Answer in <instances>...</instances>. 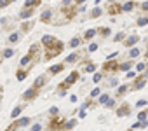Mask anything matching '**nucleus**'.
Instances as JSON below:
<instances>
[{
  "instance_id": "1",
  "label": "nucleus",
  "mask_w": 148,
  "mask_h": 131,
  "mask_svg": "<svg viewBox=\"0 0 148 131\" xmlns=\"http://www.w3.org/2000/svg\"><path fill=\"white\" fill-rule=\"evenodd\" d=\"M65 49V44L63 42H56L52 47H49L47 49V54H45V60H52L54 56H58V54H61V51Z\"/></svg>"
},
{
  "instance_id": "2",
  "label": "nucleus",
  "mask_w": 148,
  "mask_h": 131,
  "mask_svg": "<svg viewBox=\"0 0 148 131\" xmlns=\"http://www.w3.org/2000/svg\"><path fill=\"white\" fill-rule=\"evenodd\" d=\"M30 117H21V119H18V121H14L12 124H9L7 128H5V131H16L18 128H23V126H28L30 124Z\"/></svg>"
},
{
  "instance_id": "3",
  "label": "nucleus",
  "mask_w": 148,
  "mask_h": 131,
  "mask_svg": "<svg viewBox=\"0 0 148 131\" xmlns=\"http://www.w3.org/2000/svg\"><path fill=\"white\" fill-rule=\"evenodd\" d=\"M37 49H38L37 44H33V46L30 47V53H28V54H26V56L21 60V66H26L30 61H32V60H33V58H35V56H37Z\"/></svg>"
},
{
  "instance_id": "4",
  "label": "nucleus",
  "mask_w": 148,
  "mask_h": 131,
  "mask_svg": "<svg viewBox=\"0 0 148 131\" xmlns=\"http://www.w3.org/2000/svg\"><path fill=\"white\" fill-rule=\"evenodd\" d=\"M61 128H65V119L52 117L51 122H49V131H56V129H61Z\"/></svg>"
},
{
  "instance_id": "5",
  "label": "nucleus",
  "mask_w": 148,
  "mask_h": 131,
  "mask_svg": "<svg viewBox=\"0 0 148 131\" xmlns=\"http://www.w3.org/2000/svg\"><path fill=\"white\" fill-rule=\"evenodd\" d=\"M129 114H131V107L127 103H124V105H120V108H117V115L118 117H125Z\"/></svg>"
},
{
  "instance_id": "6",
  "label": "nucleus",
  "mask_w": 148,
  "mask_h": 131,
  "mask_svg": "<svg viewBox=\"0 0 148 131\" xmlns=\"http://www.w3.org/2000/svg\"><path fill=\"white\" fill-rule=\"evenodd\" d=\"M118 65H120V63L110 60V61H106V63L103 65V70H105V72H115V70H118Z\"/></svg>"
},
{
  "instance_id": "7",
  "label": "nucleus",
  "mask_w": 148,
  "mask_h": 131,
  "mask_svg": "<svg viewBox=\"0 0 148 131\" xmlns=\"http://www.w3.org/2000/svg\"><path fill=\"white\" fill-rule=\"evenodd\" d=\"M56 42H58V40H56L54 37H51V35H45V37L42 38V44H44V46H45L47 49H49V47H52V46H54Z\"/></svg>"
},
{
  "instance_id": "8",
  "label": "nucleus",
  "mask_w": 148,
  "mask_h": 131,
  "mask_svg": "<svg viewBox=\"0 0 148 131\" xmlns=\"http://www.w3.org/2000/svg\"><path fill=\"white\" fill-rule=\"evenodd\" d=\"M145 84H146V75H141V77H138V80H134L132 89H141Z\"/></svg>"
},
{
  "instance_id": "9",
  "label": "nucleus",
  "mask_w": 148,
  "mask_h": 131,
  "mask_svg": "<svg viewBox=\"0 0 148 131\" xmlns=\"http://www.w3.org/2000/svg\"><path fill=\"white\" fill-rule=\"evenodd\" d=\"M35 96H37V89H35V88H32V89L25 91V95H23V98H25V100H33Z\"/></svg>"
},
{
  "instance_id": "10",
  "label": "nucleus",
  "mask_w": 148,
  "mask_h": 131,
  "mask_svg": "<svg viewBox=\"0 0 148 131\" xmlns=\"http://www.w3.org/2000/svg\"><path fill=\"white\" fill-rule=\"evenodd\" d=\"M51 16H52V11L47 9V11H44V14L40 16V21H42V23H49V21H51Z\"/></svg>"
},
{
  "instance_id": "11",
  "label": "nucleus",
  "mask_w": 148,
  "mask_h": 131,
  "mask_svg": "<svg viewBox=\"0 0 148 131\" xmlns=\"http://www.w3.org/2000/svg\"><path fill=\"white\" fill-rule=\"evenodd\" d=\"M78 75H80V73H78V72L75 70V72H72V73H70V77H68V80H65V82H66L68 86H72L73 82H77V79H78Z\"/></svg>"
},
{
  "instance_id": "12",
  "label": "nucleus",
  "mask_w": 148,
  "mask_h": 131,
  "mask_svg": "<svg viewBox=\"0 0 148 131\" xmlns=\"http://www.w3.org/2000/svg\"><path fill=\"white\" fill-rule=\"evenodd\" d=\"M139 40V37H136V35H132V37H129V38H125L124 40V46H127V47H131V46H134L136 42Z\"/></svg>"
},
{
  "instance_id": "13",
  "label": "nucleus",
  "mask_w": 148,
  "mask_h": 131,
  "mask_svg": "<svg viewBox=\"0 0 148 131\" xmlns=\"http://www.w3.org/2000/svg\"><path fill=\"white\" fill-rule=\"evenodd\" d=\"M108 11H110V14H120V12H122V5H118V4H113V5H111Z\"/></svg>"
},
{
  "instance_id": "14",
  "label": "nucleus",
  "mask_w": 148,
  "mask_h": 131,
  "mask_svg": "<svg viewBox=\"0 0 148 131\" xmlns=\"http://www.w3.org/2000/svg\"><path fill=\"white\" fill-rule=\"evenodd\" d=\"M33 14V9L32 7H25V11H21V18H30Z\"/></svg>"
},
{
  "instance_id": "15",
  "label": "nucleus",
  "mask_w": 148,
  "mask_h": 131,
  "mask_svg": "<svg viewBox=\"0 0 148 131\" xmlns=\"http://www.w3.org/2000/svg\"><path fill=\"white\" fill-rule=\"evenodd\" d=\"M132 65H134L132 61H129V63H122V65H118V70H122V72H129Z\"/></svg>"
},
{
  "instance_id": "16",
  "label": "nucleus",
  "mask_w": 148,
  "mask_h": 131,
  "mask_svg": "<svg viewBox=\"0 0 148 131\" xmlns=\"http://www.w3.org/2000/svg\"><path fill=\"white\" fill-rule=\"evenodd\" d=\"M40 2L42 0H26L25 2V7H37V5H40Z\"/></svg>"
},
{
  "instance_id": "17",
  "label": "nucleus",
  "mask_w": 148,
  "mask_h": 131,
  "mask_svg": "<svg viewBox=\"0 0 148 131\" xmlns=\"http://www.w3.org/2000/svg\"><path fill=\"white\" fill-rule=\"evenodd\" d=\"M65 68V65H56V66H51L49 68V73H59L61 70Z\"/></svg>"
},
{
  "instance_id": "18",
  "label": "nucleus",
  "mask_w": 148,
  "mask_h": 131,
  "mask_svg": "<svg viewBox=\"0 0 148 131\" xmlns=\"http://www.w3.org/2000/svg\"><path fill=\"white\" fill-rule=\"evenodd\" d=\"M44 84H45V77H38L37 80H35V84H33V88H35V89H38V88H42Z\"/></svg>"
},
{
  "instance_id": "19",
  "label": "nucleus",
  "mask_w": 148,
  "mask_h": 131,
  "mask_svg": "<svg viewBox=\"0 0 148 131\" xmlns=\"http://www.w3.org/2000/svg\"><path fill=\"white\" fill-rule=\"evenodd\" d=\"M26 75H28V72H25V70H18L16 79H18V80H25V79H26Z\"/></svg>"
},
{
  "instance_id": "20",
  "label": "nucleus",
  "mask_w": 148,
  "mask_h": 131,
  "mask_svg": "<svg viewBox=\"0 0 148 131\" xmlns=\"http://www.w3.org/2000/svg\"><path fill=\"white\" fill-rule=\"evenodd\" d=\"M94 35H96V30H87V32L84 33V38H85V40H91Z\"/></svg>"
},
{
  "instance_id": "21",
  "label": "nucleus",
  "mask_w": 148,
  "mask_h": 131,
  "mask_svg": "<svg viewBox=\"0 0 148 131\" xmlns=\"http://www.w3.org/2000/svg\"><path fill=\"white\" fill-rule=\"evenodd\" d=\"M127 89H129V88L124 84V86H120V88L117 89V95H118V96H122V95H125V93H127Z\"/></svg>"
},
{
  "instance_id": "22",
  "label": "nucleus",
  "mask_w": 148,
  "mask_h": 131,
  "mask_svg": "<svg viewBox=\"0 0 148 131\" xmlns=\"http://www.w3.org/2000/svg\"><path fill=\"white\" fill-rule=\"evenodd\" d=\"M75 12H77V11H75L73 7H70V11H68V9H65V14L68 16V19H72V18H73V16H75Z\"/></svg>"
},
{
  "instance_id": "23",
  "label": "nucleus",
  "mask_w": 148,
  "mask_h": 131,
  "mask_svg": "<svg viewBox=\"0 0 148 131\" xmlns=\"http://www.w3.org/2000/svg\"><path fill=\"white\" fill-rule=\"evenodd\" d=\"M132 9H134V4L132 2H127V4L122 5V11H132Z\"/></svg>"
},
{
  "instance_id": "24",
  "label": "nucleus",
  "mask_w": 148,
  "mask_h": 131,
  "mask_svg": "<svg viewBox=\"0 0 148 131\" xmlns=\"http://www.w3.org/2000/svg\"><path fill=\"white\" fill-rule=\"evenodd\" d=\"M21 110H23V107H16V108L12 110V114H11V117H18V115L21 114Z\"/></svg>"
},
{
  "instance_id": "25",
  "label": "nucleus",
  "mask_w": 148,
  "mask_h": 131,
  "mask_svg": "<svg viewBox=\"0 0 148 131\" xmlns=\"http://www.w3.org/2000/svg\"><path fill=\"white\" fill-rule=\"evenodd\" d=\"M77 60H78V56L73 53V54H70V56L66 58V63H73V61H77Z\"/></svg>"
},
{
  "instance_id": "26",
  "label": "nucleus",
  "mask_w": 148,
  "mask_h": 131,
  "mask_svg": "<svg viewBox=\"0 0 148 131\" xmlns=\"http://www.w3.org/2000/svg\"><path fill=\"white\" fill-rule=\"evenodd\" d=\"M129 54H131V58H136V56H139V49H138V47H132Z\"/></svg>"
},
{
  "instance_id": "27",
  "label": "nucleus",
  "mask_w": 148,
  "mask_h": 131,
  "mask_svg": "<svg viewBox=\"0 0 148 131\" xmlns=\"http://www.w3.org/2000/svg\"><path fill=\"white\" fill-rule=\"evenodd\" d=\"M11 56H14V51L12 49H5L4 51V58H11Z\"/></svg>"
},
{
  "instance_id": "28",
  "label": "nucleus",
  "mask_w": 148,
  "mask_h": 131,
  "mask_svg": "<svg viewBox=\"0 0 148 131\" xmlns=\"http://www.w3.org/2000/svg\"><path fill=\"white\" fill-rule=\"evenodd\" d=\"M96 33H101V35H110V28H99V30H96Z\"/></svg>"
},
{
  "instance_id": "29",
  "label": "nucleus",
  "mask_w": 148,
  "mask_h": 131,
  "mask_svg": "<svg viewBox=\"0 0 148 131\" xmlns=\"http://www.w3.org/2000/svg\"><path fill=\"white\" fill-rule=\"evenodd\" d=\"M75 124H77V121H70V122H65V128L72 129V128H75Z\"/></svg>"
},
{
  "instance_id": "30",
  "label": "nucleus",
  "mask_w": 148,
  "mask_h": 131,
  "mask_svg": "<svg viewBox=\"0 0 148 131\" xmlns=\"http://www.w3.org/2000/svg\"><path fill=\"white\" fill-rule=\"evenodd\" d=\"M138 25H139V26H145V25H148V18H141V19H138Z\"/></svg>"
},
{
  "instance_id": "31",
  "label": "nucleus",
  "mask_w": 148,
  "mask_h": 131,
  "mask_svg": "<svg viewBox=\"0 0 148 131\" xmlns=\"http://www.w3.org/2000/svg\"><path fill=\"white\" fill-rule=\"evenodd\" d=\"M80 44V38H72V42H70V47H77Z\"/></svg>"
},
{
  "instance_id": "32",
  "label": "nucleus",
  "mask_w": 148,
  "mask_h": 131,
  "mask_svg": "<svg viewBox=\"0 0 148 131\" xmlns=\"http://www.w3.org/2000/svg\"><path fill=\"white\" fill-rule=\"evenodd\" d=\"M96 70V65H92V63H87V66H85V72H94Z\"/></svg>"
},
{
  "instance_id": "33",
  "label": "nucleus",
  "mask_w": 148,
  "mask_h": 131,
  "mask_svg": "<svg viewBox=\"0 0 148 131\" xmlns=\"http://www.w3.org/2000/svg\"><path fill=\"white\" fill-rule=\"evenodd\" d=\"M32 26H33L32 23H25V25H23V32H28V30H30Z\"/></svg>"
},
{
  "instance_id": "34",
  "label": "nucleus",
  "mask_w": 148,
  "mask_h": 131,
  "mask_svg": "<svg viewBox=\"0 0 148 131\" xmlns=\"http://www.w3.org/2000/svg\"><path fill=\"white\" fill-rule=\"evenodd\" d=\"M18 38H19V35H18V33H12V35L9 37V40H11V42H16Z\"/></svg>"
},
{
  "instance_id": "35",
  "label": "nucleus",
  "mask_w": 148,
  "mask_h": 131,
  "mask_svg": "<svg viewBox=\"0 0 148 131\" xmlns=\"http://www.w3.org/2000/svg\"><path fill=\"white\" fill-rule=\"evenodd\" d=\"M138 119H139V121H145V119H146V112H139V114H138Z\"/></svg>"
},
{
  "instance_id": "36",
  "label": "nucleus",
  "mask_w": 148,
  "mask_h": 131,
  "mask_svg": "<svg viewBox=\"0 0 148 131\" xmlns=\"http://www.w3.org/2000/svg\"><path fill=\"white\" fill-rule=\"evenodd\" d=\"M136 68H138V72H141V70H145V68H146V65H145V63H138Z\"/></svg>"
},
{
  "instance_id": "37",
  "label": "nucleus",
  "mask_w": 148,
  "mask_h": 131,
  "mask_svg": "<svg viewBox=\"0 0 148 131\" xmlns=\"http://www.w3.org/2000/svg\"><path fill=\"white\" fill-rule=\"evenodd\" d=\"M108 95H103V96H101V98H99V103H106V101H108Z\"/></svg>"
},
{
  "instance_id": "38",
  "label": "nucleus",
  "mask_w": 148,
  "mask_h": 131,
  "mask_svg": "<svg viewBox=\"0 0 148 131\" xmlns=\"http://www.w3.org/2000/svg\"><path fill=\"white\" fill-rule=\"evenodd\" d=\"M98 16H101V11L99 9H94L92 11V18H98Z\"/></svg>"
},
{
  "instance_id": "39",
  "label": "nucleus",
  "mask_w": 148,
  "mask_h": 131,
  "mask_svg": "<svg viewBox=\"0 0 148 131\" xmlns=\"http://www.w3.org/2000/svg\"><path fill=\"white\" fill-rule=\"evenodd\" d=\"M89 51H91V53L98 51V44H91V46H89Z\"/></svg>"
},
{
  "instance_id": "40",
  "label": "nucleus",
  "mask_w": 148,
  "mask_h": 131,
  "mask_svg": "<svg viewBox=\"0 0 148 131\" xmlns=\"http://www.w3.org/2000/svg\"><path fill=\"white\" fill-rule=\"evenodd\" d=\"M92 80H94V82H99V80H101V73H94Z\"/></svg>"
},
{
  "instance_id": "41",
  "label": "nucleus",
  "mask_w": 148,
  "mask_h": 131,
  "mask_svg": "<svg viewBox=\"0 0 148 131\" xmlns=\"http://www.w3.org/2000/svg\"><path fill=\"white\" fill-rule=\"evenodd\" d=\"M124 38V33H117V37H115V42H118V40H122Z\"/></svg>"
},
{
  "instance_id": "42",
  "label": "nucleus",
  "mask_w": 148,
  "mask_h": 131,
  "mask_svg": "<svg viewBox=\"0 0 148 131\" xmlns=\"http://www.w3.org/2000/svg\"><path fill=\"white\" fill-rule=\"evenodd\" d=\"M99 93H101V91H99V89H98V88H96V89H94V91H91V96H98V95H99Z\"/></svg>"
},
{
  "instance_id": "43",
  "label": "nucleus",
  "mask_w": 148,
  "mask_h": 131,
  "mask_svg": "<svg viewBox=\"0 0 148 131\" xmlns=\"http://www.w3.org/2000/svg\"><path fill=\"white\" fill-rule=\"evenodd\" d=\"M145 105H146V100H139L138 101V107H145Z\"/></svg>"
},
{
  "instance_id": "44",
  "label": "nucleus",
  "mask_w": 148,
  "mask_h": 131,
  "mask_svg": "<svg viewBox=\"0 0 148 131\" xmlns=\"http://www.w3.org/2000/svg\"><path fill=\"white\" fill-rule=\"evenodd\" d=\"M40 129H42V126H40V124H35V126L32 128V131H40Z\"/></svg>"
},
{
  "instance_id": "45",
  "label": "nucleus",
  "mask_w": 148,
  "mask_h": 131,
  "mask_svg": "<svg viewBox=\"0 0 148 131\" xmlns=\"http://www.w3.org/2000/svg\"><path fill=\"white\" fill-rule=\"evenodd\" d=\"M113 105H115V101H113V100H108V101H106V107H113Z\"/></svg>"
},
{
  "instance_id": "46",
  "label": "nucleus",
  "mask_w": 148,
  "mask_h": 131,
  "mask_svg": "<svg viewBox=\"0 0 148 131\" xmlns=\"http://www.w3.org/2000/svg\"><path fill=\"white\" fill-rule=\"evenodd\" d=\"M141 9H143V11H148V2H145V4L141 5Z\"/></svg>"
},
{
  "instance_id": "47",
  "label": "nucleus",
  "mask_w": 148,
  "mask_h": 131,
  "mask_svg": "<svg viewBox=\"0 0 148 131\" xmlns=\"http://www.w3.org/2000/svg\"><path fill=\"white\" fill-rule=\"evenodd\" d=\"M51 114H52V115H56V114H58V108H56V107H54V108H51Z\"/></svg>"
},
{
  "instance_id": "48",
  "label": "nucleus",
  "mask_w": 148,
  "mask_h": 131,
  "mask_svg": "<svg viewBox=\"0 0 148 131\" xmlns=\"http://www.w3.org/2000/svg\"><path fill=\"white\" fill-rule=\"evenodd\" d=\"M77 2H78V4H82V2H85V0H77Z\"/></svg>"
},
{
  "instance_id": "49",
  "label": "nucleus",
  "mask_w": 148,
  "mask_h": 131,
  "mask_svg": "<svg viewBox=\"0 0 148 131\" xmlns=\"http://www.w3.org/2000/svg\"><path fill=\"white\" fill-rule=\"evenodd\" d=\"M2 91H4V88H0V96H2Z\"/></svg>"
},
{
  "instance_id": "50",
  "label": "nucleus",
  "mask_w": 148,
  "mask_h": 131,
  "mask_svg": "<svg viewBox=\"0 0 148 131\" xmlns=\"http://www.w3.org/2000/svg\"><path fill=\"white\" fill-rule=\"evenodd\" d=\"M146 117H148V110H146Z\"/></svg>"
},
{
  "instance_id": "51",
  "label": "nucleus",
  "mask_w": 148,
  "mask_h": 131,
  "mask_svg": "<svg viewBox=\"0 0 148 131\" xmlns=\"http://www.w3.org/2000/svg\"><path fill=\"white\" fill-rule=\"evenodd\" d=\"M129 131H134V129H129Z\"/></svg>"
},
{
  "instance_id": "52",
  "label": "nucleus",
  "mask_w": 148,
  "mask_h": 131,
  "mask_svg": "<svg viewBox=\"0 0 148 131\" xmlns=\"http://www.w3.org/2000/svg\"><path fill=\"white\" fill-rule=\"evenodd\" d=\"M11 2H14V0H11Z\"/></svg>"
},
{
  "instance_id": "53",
  "label": "nucleus",
  "mask_w": 148,
  "mask_h": 131,
  "mask_svg": "<svg viewBox=\"0 0 148 131\" xmlns=\"http://www.w3.org/2000/svg\"><path fill=\"white\" fill-rule=\"evenodd\" d=\"M146 56H148V53H146Z\"/></svg>"
}]
</instances>
